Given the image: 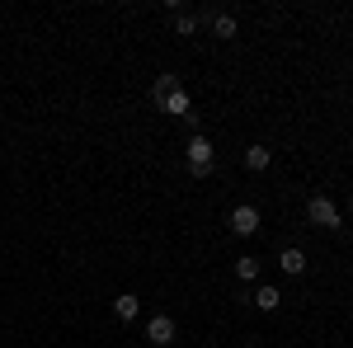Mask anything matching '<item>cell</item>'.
<instances>
[{
	"mask_svg": "<svg viewBox=\"0 0 353 348\" xmlns=\"http://www.w3.org/2000/svg\"><path fill=\"white\" fill-rule=\"evenodd\" d=\"M226 226H231V231H236L241 240H250V236H259V226H264V212H259L254 203H241V207H231Z\"/></svg>",
	"mask_w": 353,
	"mask_h": 348,
	"instance_id": "1",
	"label": "cell"
},
{
	"mask_svg": "<svg viewBox=\"0 0 353 348\" xmlns=\"http://www.w3.org/2000/svg\"><path fill=\"white\" fill-rule=\"evenodd\" d=\"M245 348H259V344H245Z\"/></svg>",
	"mask_w": 353,
	"mask_h": 348,
	"instance_id": "14",
	"label": "cell"
},
{
	"mask_svg": "<svg viewBox=\"0 0 353 348\" xmlns=\"http://www.w3.org/2000/svg\"><path fill=\"white\" fill-rule=\"evenodd\" d=\"M269 165H273L269 146H250V151H245V170H254V174H259V170H269Z\"/></svg>",
	"mask_w": 353,
	"mask_h": 348,
	"instance_id": "9",
	"label": "cell"
},
{
	"mask_svg": "<svg viewBox=\"0 0 353 348\" xmlns=\"http://www.w3.org/2000/svg\"><path fill=\"white\" fill-rule=\"evenodd\" d=\"M236 278H241V283H254V278H259V259H254V254H241V259H236Z\"/></svg>",
	"mask_w": 353,
	"mask_h": 348,
	"instance_id": "12",
	"label": "cell"
},
{
	"mask_svg": "<svg viewBox=\"0 0 353 348\" xmlns=\"http://www.w3.org/2000/svg\"><path fill=\"white\" fill-rule=\"evenodd\" d=\"M306 216H311V226H321V231H339V207H334L330 198H321V193L306 203Z\"/></svg>",
	"mask_w": 353,
	"mask_h": 348,
	"instance_id": "3",
	"label": "cell"
},
{
	"mask_svg": "<svg viewBox=\"0 0 353 348\" xmlns=\"http://www.w3.org/2000/svg\"><path fill=\"white\" fill-rule=\"evenodd\" d=\"M174 90H179V76H174V71H165L161 81L151 85V104H161V99H170Z\"/></svg>",
	"mask_w": 353,
	"mask_h": 348,
	"instance_id": "10",
	"label": "cell"
},
{
	"mask_svg": "<svg viewBox=\"0 0 353 348\" xmlns=\"http://www.w3.org/2000/svg\"><path fill=\"white\" fill-rule=\"evenodd\" d=\"M189 174L193 179H208V174H212V141L203 132L189 136Z\"/></svg>",
	"mask_w": 353,
	"mask_h": 348,
	"instance_id": "2",
	"label": "cell"
},
{
	"mask_svg": "<svg viewBox=\"0 0 353 348\" xmlns=\"http://www.w3.org/2000/svg\"><path fill=\"white\" fill-rule=\"evenodd\" d=\"M349 207H353V203H349Z\"/></svg>",
	"mask_w": 353,
	"mask_h": 348,
	"instance_id": "15",
	"label": "cell"
},
{
	"mask_svg": "<svg viewBox=\"0 0 353 348\" xmlns=\"http://www.w3.org/2000/svg\"><path fill=\"white\" fill-rule=\"evenodd\" d=\"M208 24H212V33H217V38H236V14H212V19H208Z\"/></svg>",
	"mask_w": 353,
	"mask_h": 348,
	"instance_id": "11",
	"label": "cell"
},
{
	"mask_svg": "<svg viewBox=\"0 0 353 348\" xmlns=\"http://www.w3.org/2000/svg\"><path fill=\"white\" fill-rule=\"evenodd\" d=\"M198 24H203V14H179V19H174L179 38H193V33H198Z\"/></svg>",
	"mask_w": 353,
	"mask_h": 348,
	"instance_id": "13",
	"label": "cell"
},
{
	"mask_svg": "<svg viewBox=\"0 0 353 348\" xmlns=\"http://www.w3.org/2000/svg\"><path fill=\"white\" fill-rule=\"evenodd\" d=\"M146 339L156 348H170L174 344V320H170V316H151V320H146Z\"/></svg>",
	"mask_w": 353,
	"mask_h": 348,
	"instance_id": "4",
	"label": "cell"
},
{
	"mask_svg": "<svg viewBox=\"0 0 353 348\" xmlns=\"http://www.w3.org/2000/svg\"><path fill=\"white\" fill-rule=\"evenodd\" d=\"M161 108H165V113H174V118H184L189 127H198V113H193V104H189V94H184V90H174L170 99H161Z\"/></svg>",
	"mask_w": 353,
	"mask_h": 348,
	"instance_id": "5",
	"label": "cell"
},
{
	"mask_svg": "<svg viewBox=\"0 0 353 348\" xmlns=\"http://www.w3.org/2000/svg\"><path fill=\"white\" fill-rule=\"evenodd\" d=\"M250 301H254L259 311H278V306H283V292H278L273 283H259V292L250 296Z\"/></svg>",
	"mask_w": 353,
	"mask_h": 348,
	"instance_id": "8",
	"label": "cell"
},
{
	"mask_svg": "<svg viewBox=\"0 0 353 348\" xmlns=\"http://www.w3.org/2000/svg\"><path fill=\"white\" fill-rule=\"evenodd\" d=\"M113 316H118V320H123V325H128V320H137V316H141V301H137L132 292L113 296Z\"/></svg>",
	"mask_w": 353,
	"mask_h": 348,
	"instance_id": "7",
	"label": "cell"
},
{
	"mask_svg": "<svg viewBox=\"0 0 353 348\" xmlns=\"http://www.w3.org/2000/svg\"><path fill=\"white\" fill-rule=\"evenodd\" d=\"M278 268H283L288 278H301V273H306V254H301L297 245H288V249L278 254Z\"/></svg>",
	"mask_w": 353,
	"mask_h": 348,
	"instance_id": "6",
	"label": "cell"
}]
</instances>
